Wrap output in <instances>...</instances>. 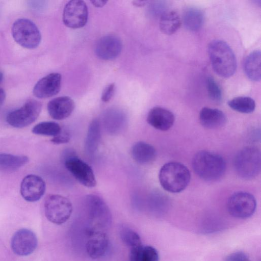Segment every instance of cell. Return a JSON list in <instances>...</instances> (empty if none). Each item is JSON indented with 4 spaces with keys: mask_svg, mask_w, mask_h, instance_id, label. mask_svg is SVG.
<instances>
[{
    "mask_svg": "<svg viewBox=\"0 0 261 261\" xmlns=\"http://www.w3.org/2000/svg\"><path fill=\"white\" fill-rule=\"evenodd\" d=\"M41 109L42 104L39 101L30 99L20 108L10 112L6 117V121L14 127H24L36 121Z\"/></svg>",
    "mask_w": 261,
    "mask_h": 261,
    "instance_id": "ba28073f",
    "label": "cell"
},
{
    "mask_svg": "<svg viewBox=\"0 0 261 261\" xmlns=\"http://www.w3.org/2000/svg\"><path fill=\"white\" fill-rule=\"evenodd\" d=\"M122 48L121 40L114 35H107L100 38L95 47L96 55L104 60L116 58L120 54Z\"/></svg>",
    "mask_w": 261,
    "mask_h": 261,
    "instance_id": "9a60e30c",
    "label": "cell"
},
{
    "mask_svg": "<svg viewBox=\"0 0 261 261\" xmlns=\"http://www.w3.org/2000/svg\"><path fill=\"white\" fill-rule=\"evenodd\" d=\"M195 173L206 181H215L222 177L226 170V163L220 155L206 150L197 152L192 160Z\"/></svg>",
    "mask_w": 261,
    "mask_h": 261,
    "instance_id": "7a4b0ae2",
    "label": "cell"
},
{
    "mask_svg": "<svg viewBox=\"0 0 261 261\" xmlns=\"http://www.w3.org/2000/svg\"><path fill=\"white\" fill-rule=\"evenodd\" d=\"M45 215L51 223L60 225L66 222L72 212V205L66 197L58 194H50L44 203Z\"/></svg>",
    "mask_w": 261,
    "mask_h": 261,
    "instance_id": "8992f818",
    "label": "cell"
},
{
    "mask_svg": "<svg viewBox=\"0 0 261 261\" xmlns=\"http://www.w3.org/2000/svg\"><path fill=\"white\" fill-rule=\"evenodd\" d=\"M175 116L170 111L160 107H155L150 110L147 116V121L154 128L166 131L173 125Z\"/></svg>",
    "mask_w": 261,
    "mask_h": 261,
    "instance_id": "ac0fdd59",
    "label": "cell"
},
{
    "mask_svg": "<svg viewBox=\"0 0 261 261\" xmlns=\"http://www.w3.org/2000/svg\"><path fill=\"white\" fill-rule=\"evenodd\" d=\"M201 124L208 129H215L222 127L226 122L227 118L221 110L208 107H203L199 115Z\"/></svg>",
    "mask_w": 261,
    "mask_h": 261,
    "instance_id": "d6986e66",
    "label": "cell"
},
{
    "mask_svg": "<svg viewBox=\"0 0 261 261\" xmlns=\"http://www.w3.org/2000/svg\"><path fill=\"white\" fill-rule=\"evenodd\" d=\"M38 245V239L32 230L22 228L17 230L12 236L11 247L13 252L19 256H27L32 254Z\"/></svg>",
    "mask_w": 261,
    "mask_h": 261,
    "instance_id": "7c38bea8",
    "label": "cell"
},
{
    "mask_svg": "<svg viewBox=\"0 0 261 261\" xmlns=\"http://www.w3.org/2000/svg\"><path fill=\"white\" fill-rule=\"evenodd\" d=\"M227 104L234 111L245 114L253 112L255 108L254 100L248 96L235 97L228 101Z\"/></svg>",
    "mask_w": 261,
    "mask_h": 261,
    "instance_id": "484cf974",
    "label": "cell"
},
{
    "mask_svg": "<svg viewBox=\"0 0 261 261\" xmlns=\"http://www.w3.org/2000/svg\"><path fill=\"white\" fill-rule=\"evenodd\" d=\"M207 50L213 69L219 76L228 78L235 73L236 58L227 43L220 40H213L208 44Z\"/></svg>",
    "mask_w": 261,
    "mask_h": 261,
    "instance_id": "6da1fadb",
    "label": "cell"
},
{
    "mask_svg": "<svg viewBox=\"0 0 261 261\" xmlns=\"http://www.w3.org/2000/svg\"><path fill=\"white\" fill-rule=\"evenodd\" d=\"M85 205L89 219L94 229L107 228L111 224L112 215L110 210L99 196L90 194L85 198Z\"/></svg>",
    "mask_w": 261,
    "mask_h": 261,
    "instance_id": "52a82bcc",
    "label": "cell"
},
{
    "mask_svg": "<svg viewBox=\"0 0 261 261\" xmlns=\"http://www.w3.org/2000/svg\"><path fill=\"white\" fill-rule=\"evenodd\" d=\"M147 1H135L133 2V5L137 7H142L146 5Z\"/></svg>",
    "mask_w": 261,
    "mask_h": 261,
    "instance_id": "d590c367",
    "label": "cell"
},
{
    "mask_svg": "<svg viewBox=\"0 0 261 261\" xmlns=\"http://www.w3.org/2000/svg\"><path fill=\"white\" fill-rule=\"evenodd\" d=\"M61 75L59 73H51L40 79L35 85L33 92L39 98L52 97L60 90Z\"/></svg>",
    "mask_w": 261,
    "mask_h": 261,
    "instance_id": "2e32d148",
    "label": "cell"
},
{
    "mask_svg": "<svg viewBox=\"0 0 261 261\" xmlns=\"http://www.w3.org/2000/svg\"><path fill=\"white\" fill-rule=\"evenodd\" d=\"M261 56L259 50L251 52L244 62V70L245 74L251 81L258 82L260 80Z\"/></svg>",
    "mask_w": 261,
    "mask_h": 261,
    "instance_id": "44dd1931",
    "label": "cell"
},
{
    "mask_svg": "<svg viewBox=\"0 0 261 261\" xmlns=\"http://www.w3.org/2000/svg\"><path fill=\"white\" fill-rule=\"evenodd\" d=\"M248 259V256L244 252L238 251L229 254L225 261H244Z\"/></svg>",
    "mask_w": 261,
    "mask_h": 261,
    "instance_id": "d6a6232c",
    "label": "cell"
},
{
    "mask_svg": "<svg viewBox=\"0 0 261 261\" xmlns=\"http://www.w3.org/2000/svg\"><path fill=\"white\" fill-rule=\"evenodd\" d=\"M3 79V74L2 72L0 71V83L2 81Z\"/></svg>",
    "mask_w": 261,
    "mask_h": 261,
    "instance_id": "8d00e7d4",
    "label": "cell"
},
{
    "mask_svg": "<svg viewBox=\"0 0 261 261\" xmlns=\"http://www.w3.org/2000/svg\"><path fill=\"white\" fill-rule=\"evenodd\" d=\"M12 35L19 45L28 49L36 48L40 44L41 35L36 25L26 18L16 20L12 27Z\"/></svg>",
    "mask_w": 261,
    "mask_h": 261,
    "instance_id": "5b68a950",
    "label": "cell"
},
{
    "mask_svg": "<svg viewBox=\"0 0 261 261\" xmlns=\"http://www.w3.org/2000/svg\"><path fill=\"white\" fill-rule=\"evenodd\" d=\"M29 158L25 155L0 153V170L5 172L15 171L27 164Z\"/></svg>",
    "mask_w": 261,
    "mask_h": 261,
    "instance_id": "cb8c5ba5",
    "label": "cell"
},
{
    "mask_svg": "<svg viewBox=\"0 0 261 261\" xmlns=\"http://www.w3.org/2000/svg\"><path fill=\"white\" fill-rule=\"evenodd\" d=\"M181 23V20L177 12L174 11L165 12L160 18V29L163 33L170 35L178 30Z\"/></svg>",
    "mask_w": 261,
    "mask_h": 261,
    "instance_id": "603a6c76",
    "label": "cell"
},
{
    "mask_svg": "<svg viewBox=\"0 0 261 261\" xmlns=\"http://www.w3.org/2000/svg\"><path fill=\"white\" fill-rule=\"evenodd\" d=\"M203 11L196 7L186 8L182 16L185 27L191 31H197L201 29L204 22Z\"/></svg>",
    "mask_w": 261,
    "mask_h": 261,
    "instance_id": "7402d4cb",
    "label": "cell"
},
{
    "mask_svg": "<svg viewBox=\"0 0 261 261\" xmlns=\"http://www.w3.org/2000/svg\"><path fill=\"white\" fill-rule=\"evenodd\" d=\"M47 108L48 114L52 118L61 120L71 114L74 109L75 104L70 97L64 96L50 100Z\"/></svg>",
    "mask_w": 261,
    "mask_h": 261,
    "instance_id": "e0dca14e",
    "label": "cell"
},
{
    "mask_svg": "<svg viewBox=\"0 0 261 261\" xmlns=\"http://www.w3.org/2000/svg\"><path fill=\"white\" fill-rule=\"evenodd\" d=\"M159 253L155 248L150 246H143L139 261H159Z\"/></svg>",
    "mask_w": 261,
    "mask_h": 261,
    "instance_id": "f546056e",
    "label": "cell"
},
{
    "mask_svg": "<svg viewBox=\"0 0 261 261\" xmlns=\"http://www.w3.org/2000/svg\"><path fill=\"white\" fill-rule=\"evenodd\" d=\"M206 87L210 99L216 102L221 101L222 94L221 90L212 77H207L206 80Z\"/></svg>",
    "mask_w": 261,
    "mask_h": 261,
    "instance_id": "f1b7e54d",
    "label": "cell"
},
{
    "mask_svg": "<svg viewBox=\"0 0 261 261\" xmlns=\"http://www.w3.org/2000/svg\"><path fill=\"white\" fill-rule=\"evenodd\" d=\"M90 2L96 7H103L107 2V1H91Z\"/></svg>",
    "mask_w": 261,
    "mask_h": 261,
    "instance_id": "836d02e7",
    "label": "cell"
},
{
    "mask_svg": "<svg viewBox=\"0 0 261 261\" xmlns=\"http://www.w3.org/2000/svg\"><path fill=\"white\" fill-rule=\"evenodd\" d=\"M159 179L162 188L173 193H179L185 190L191 179L188 168L184 164L177 162H170L164 164L161 168Z\"/></svg>",
    "mask_w": 261,
    "mask_h": 261,
    "instance_id": "3957f363",
    "label": "cell"
},
{
    "mask_svg": "<svg viewBox=\"0 0 261 261\" xmlns=\"http://www.w3.org/2000/svg\"><path fill=\"white\" fill-rule=\"evenodd\" d=\"M89 240L86 244L88 255L93 259L103 256L107 252L109 246L108 237L104 232L90 228L88 230Z\"/></svg>",
    "mask_w": 261,
    "mask_h": 261,
    "instance_id": "5bb4252c",
    "label": "cell"
},
{
    "mask_svg": "<svg viewBox=\"0 0 261 261\" xmlns=\"http://www.w3.org/2000/svg\"><path fill=\"white\" fill-rule=\"evenodd\" d=\"M100 138V129L97 120H93L89 125L85 142V149L89 154H94L97 150Z\"/></svg>",
    "mask_w": 261,
    "mask_h": 261,
    "instance_id": "d4e9b609",
    "label": "cell"
},
{
    "mask_svg": "<svg viewBox=\"0 0 261 261\" xmlns=\"http://www.w3.org/2000/svg\"><path fill=\"white\" fill-rule=\"evenodd\" d=\"M244 261H251V260H250L249 259H247L245 260Z\"/></svg>",
    "mask_w": 261,
    "mask_h": 261,
    "instance_id": "74e56055",
    "label": "cell"
},
{
    "mask_svg": "<svg viewBox=\"0 0 261 261\" xmlns=\"http://www.w3.org/2000/svg\"><path fill=\"white\" fill-rule=\"evenodd\" d=\"M64 164L67 170L84 186L93 188L96 185L92 168L83 160L75 156H69L65 160Z\"/></svg>",
    "mask_w": 261,
    "mask_h": 261,
    "instance_id": "8fae6325",
    "label": "cell"
},
{
    "mask_svg": "<svg viewBox=\"0 0 261 261\" xmlns=\"http://www.w3.org/2000/svg\"><path fill=\"white\" fill-rule=\"evenodd\" d=\"M88 16V8L85 2L81 0L70 1L64 7L63 21L69 28H81L86 24Z\"/></svg>",
    "mask_w": 261,
    "mask_h": 261,
    "instance_id": "30bf717a",
    "label": "cell"
},
{
    "mask_svg": "<svg viewBox=\"0 0 261 261\" xmlns=\"http://www.w3.org/2000/svg\"><path fill=\"white\" fill-rule=\"evenodd\" d=\"M70 139V136L69 133L61 130L58 135L51 139V141L55 144H60L68 142Z\"/></svg>",
    "mask_w": 261,
    "mask_h": 261,
    "instance_id": "1f68e13d",
    "label": "cell"
},
{
    "mask_svg": "<svg viewBox=\"0 0 261 261\" xmlns=\"http://www.w3.org/2000/svg\"><path fill=\"white\" fill-rule=\"evenodd\" d=\"M60 125L53 121H44L34 126L32 132L36 135L55 137L61 132Z\"/></svg>",
    "mask_w": 261,
    "mask_h": 261,
    "instance_id": "4316f807",
    "label": "cell"
},
{
    "mask_svg": "<svg viewBox=\"0 0 261 261\" xmlns=\"http://www.w3.org/2000/svg\"><path fill=\"white\" fill-rule=\"evenodd\" d=\"M45 189V183L41 177L29 174L25 176L21 182L20 193L26 201L36 202L43 196Z\"/></svg>",
    "mask_w": 261,
    "mask_h": 261,
    "instance_id": "4fadbf2b",
    "label": "cell"
},
{
    "mask_svg": "<svg viewBox=\"0 0 261 261\" xmlns=\"http://www.w3.org/2000/svg\"><path fill=\"white\" fill-rule=\"evenodd\" d=\"M115 89L114 83H111L107 86L103 90L101 95V100L103 102H109L113 97Z\"/></svg>",
    "mask_w": 261,
    "mask_h": 261,
    "instance_id": "4dcf8cb0",
    "label": "cell"
},
{
    "mask_svg": "<svg viewBox=\"0 0 261 261\" xmlns=\"http://www.w3.org/2000/svg\"><path fill=\"white\" fill-rule=\"evenodd\" d=\"M256 207L255 197L246 192H238L232 194L227 202V210L233 217L246 219L254 213Z\"/></svg>",
    "mask_w": 261,
    "mask_h": 261,
    "instance_id": "9c48e42d",
    "label": "cell"
},
{
    "mask_svg": "<svg viewBox=\"0 0 261 261\" xmlns=\"http://www.w3.org/2000/svg\"><path fill=\"white\" fill-rule=\"evenodd\" d=\"M235 170L241 178L251 179L260 172L261 155L259 150L255 147H246L240 150L234 158Z\"/></svg>",
    "mask_w": 261,
    "mask_h": 261,
    "instance_id": "277c9868",
    "label": "cell"
},
{
    "mask_svg": "<svg viewBox=\"0 0 261 261\" xmlns=\"http://www.w3.org/2000/svg\"><path fill=\"white\" fill-rule=\"evenodd\" d=\"M6 98V93L5 90L0 88V107L3 104Z\"/></svg>",
    "mask_w": 261,
    "mask_h": 261,
    "instance_id": "e575fe53",
    "label": "cell"
},
{
    "mask_svg": "<svg viewBox=\"0 0 261 261\" xmlns=\"http://www.w3.org/2000/svg\"><path fill=\"white\" fill-rule=\"evenodd\" d=\"M133 159L140 164H147L153 162L156 155L154 147L143 141L136 143L131 149Z\"/></svg>",
    "mask_w": 261,
    "mask_h": 261,
    "instance_id": "ffe728a7",
    "label": "cell"
},
{
    "mask_svg": "<svg viewBox=\"0 0 261 261\" xmlns=\"http://www.w3.org/2000/svg\"><path fill=\"white\" fill-rule=\"evenodd\" d=\"M120 234L123 242L130 248L142 245L139 235L129 228H122Z\"/></svg>",
    "mask_w": 261,
    "mask_h": 261,
    "instance_id": "83f0119b",
    "label": "cell"
}]
</instances>
